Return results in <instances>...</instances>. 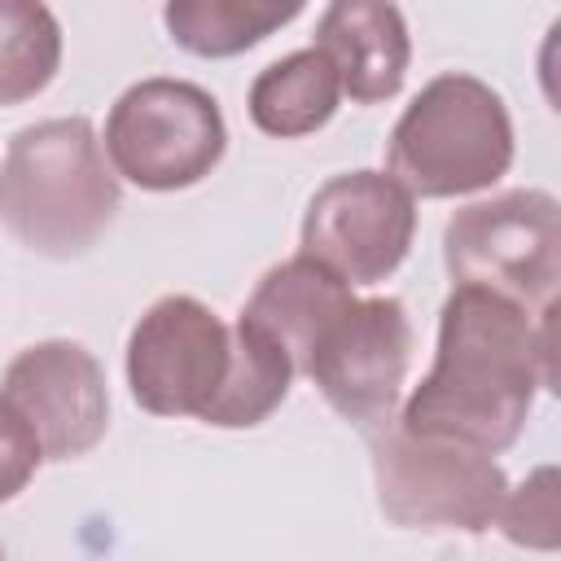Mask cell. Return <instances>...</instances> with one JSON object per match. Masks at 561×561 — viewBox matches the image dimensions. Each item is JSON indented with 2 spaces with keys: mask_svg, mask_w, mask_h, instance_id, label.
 Wrapping results in <instances>:
<instances>
[{
  "mask_svg": "<svg viewBox=\"0 0 561 561\" xmlns=\"http://www.w3.org/2000/svg\"><path fill=\"white\" fill-rule=\"evenodd\" d=\"M0 561H4V548H0Z\"/></svg>",
  "mask_w": 561,
  "mask_h": 561,
  "instance_id": "obj_18",
  "label": "cell"
},
{
  "mask_svg": "<svg viewBox=\"0 0 561 561\" xmlns=\"http://www.w3.org/2000/svg\"><path fill=\"white\" fill-rule=\"evenodd\" d=\"M342 101V83L320 48H298L272 66H263L250 83V123L267 136L298 140L320 131Z\"/></svg>",
  "mask_w": 561,
  "mask_h": 561,
  "instance_id": "obj_13",
  "label": "cell"
},
{
  "mask_svg": "<svg viewBox=\"0 0 561 561\" xmlns=\"http://www.w3.org/2000/svg\"><path fill=\"white\" fill-rule=\"evenodd\" d=\"M557 381V307L526 311L491 289L451 285L425 381L399 403L408 434L504 451L522 438L539 386Z\"/></svg>",
  "mask_w": 561,
  "mask_h": 561,
  "instance_id": "obj_1",
  "label": "cell"
},
{
  "mask_svg": "<svg viewBox=\"0 0 561 561\" xmlns=\"http://www.w3.org/2000/svg\"><path fill=\"white\" fill-rule=\"evenodd\" d=\"M381 513L403 530L482 535L508 491L504 469L465 443L408 434L394 416L368 434Z\"/></svg>",
  "mask_w": 561,
  "mask_h": 561,
  "instance_id": "obj_5",
  "label": "cell"
},
{
  "mask_svg": "<svg viewBox=\"0 0 561 561\" xmlns=\"http://www.w3.org/2000/svg\"><path fill=\"white\" fill-rule=\"evenodd\" d=\"M123 202L88 118H44L13 131L0 162V224L44 259L88 254Z\"/></svg>",
  "mask_w": 561,
  "mask_h": 561,
  "instance_id": "obj_2",
  "label": "cell"
},
{
  "mask_svg": "<svg viewBox=\"0 0 561 561\" xmlns=\"http://www.w3.org/2000/svg\"><path fill=\"white\" fill-rule=\"evenodd\" d=\"M451 285L491 289L526 311H552L561 285V206L548 188H508L460 206L443 228Z\"/></svg>",
  "mask_w": 561,
  "mask_h": 561,
  "instance_id": "obj_4",
  "label": "cell"
},
{
  "mask_svg": "<svg viewBox=\"0 0 561 561\" xmlns=\"http://www.w3.org/2000/svg\"><path fill=\"white\" fill-rule=\"evenodd\" d=\"M412 368V320L399 298H355L311 346L302 377L324 403L373 434L399 412Z\"/></svg>",
  "mask_w": 561,
  "mask_h": 561,
  "instance_id": "obj_9",
  "label": "cell"
},
{
  "mask_svg": "<svg viewBox=\"0 0 561 561\" xmlns=\"http://www.w3.org/2000/svg\"><path fill=\"white\" fill-rule=\"evenodd\" d=\"M105 158L114 175L149 193H175L202 184L224 149L228 123L219 101L188 79H140L131 83L105 118Z\"/></svg>",
  "mask_w": 561,
  "mask_h": 561,
  "instance_id": "obj_6",
  "label": "cell"
},
{
  "mask_svg": "<svg viewBox=\"0 0 561 561\" xmlns=\"http://www.w3.org/2000/svg\"><path fill=\"white\" fill-rule=\"evenodd\" d=\"M237 364L232 324H224L202 298H158L127 337V386L149 416L215 421Z\"/></svg>",
  "mask_w": 561,
  "mask_h": 561,
  "instance_id": "obj_7",
  "label": "cell"
},
{
  "mask_svg": "<svg viewBox=\"0 0 561 561\" xmlns=\"http://www.w3.org/2000/svg\"><path fill=\"white\" fill-rule=\"evenodd\" d=\"M355 302L351 285H342L333 272H324L320 263L294 254L276 267H267L250 294V302L241 307V320L254 324L259 333H267L285 359L294 364V377L307 368L311 346L320 342V333Z\"/></svg>",
  "mask_w": 561,
  "mask_h": 561,
  "instance_id": "obj_12",
  "label": "cell"
},
{
  "mask_svg": "<svg viewBox=\"0 0 561 561\" xmlns=\"http://www.w3.org/2000/svg\"><path fill=\"white\" fill-rule=\"evenodd\" d=\"M337 83L342 96L355 105H377L399 96L408 61H412V39L408 22L394 4L386 0H337L320 13L316 22V44Z\"/></svg>",
  "mask_w": 561,
  "mask_h": 561,
  "instance_id": "obj_11",
  "label": "cell"
},
{
  "mask_svg": "<svg viewBox=\"0 0 561 561\" xmlns=\"http://www.w3.org/2000/svg\"><path fill=\"white\" fill-rule=\"evenodd\" d=\"M386 175L416 197H465L513 167V118L504 96L473 75L430 79L386 140Z\"/></svg>",
  "mask_w": 561,
  "mask_h": 561,
  "instance_id": "obj_3",
  "label": "cell"
},
{
  "mask_svg": "<svg viewBox=\"0 0 561 561\" xmlns=\"http://www.w3.org/2000/svg\"><path fill=\"white\" fill-rule=\"evenodd\" d=\"M495 526L517 548L552 552L557 539H561V526H557V469L543 465L517 491H504L500 513H495Z\"/></svg>",
  "mask_w": 561,
  "mask_h": 561,
  "instance_id": "obj_16",
  "label": "cell"
},
{
  "mask_svg": "<svg viewBox=\"0 0 561 561\" xmlns=\"http://www.w3.org/2000/svg\"><path fill=\"white\" fill-rule=\"evenodd\" d=\"M302 13L298 0H171L167 35L193 57H237Z\"/></svg>",
  "mask_w": 561,
  "mask_h": 561,
  "instance_id": "obj_14",
  "label": "cell"
},
{
  "mask_svg": "<svg viewBox=\"0 0 561 561\" xmlns=\"http://www.w3.org/2000/svg\"><path fill=\"white\" fill-rule=\"evenodd\" d=\"M0 394L31 425L44 460H79L110 430L105 373L88 346L66 337L18 351L4 368Z\"/></svg>",
  "mask_w": 561,
  "mask_h": 561,
  "instance_id": "obj_10",
  "label": "cell"
},
{
  "mask_svg": "<svg viewBox=\"0 0 561 561\" xmlns=\"http://www.w3.org/2000/svg\"><path fill=\"white\" fill-rule=\"evenodd\" d=\"M61 66V26L48 4L0 0V105L39 96Z\"/></svg>",
  "mask_w": 561,
  "mask_h": 561,
  "instance_id": "obj_15",
  "label": "cell"
},
{
  "mask_svg": "<svg viewBox=\"0 0 561 561\" xmlns=\"http://www.w3.org/2000/svg\"><path fill=\"white\" fill-rule=\"evenodd\" d=\"M416 202L386 171H346L316 188L302 215V259L342 285H377L412 250Z\"/></svg>",
  "mask_w": 561,
  "mask_h": 561,
  "instance_id": "obj_8",
  "label": "cell"
},
{
  "mask_svg": "<svg viewBox=\"0 0 561 561\" xmlns=\"http://www.w3.org/2000/svg\"><path fill=\"white\" fill-rule=\"evenodd\" d=\"M39 460L44 456H39V443H35L31 425L0 394V504H9L13 495L26 491V482L39 469Z\"/></svg>",
  "mask_w": 561,
  "mask_h": 561,
  "instance_id": "obj_17",
  "label": "cell"
}]
</instances>
